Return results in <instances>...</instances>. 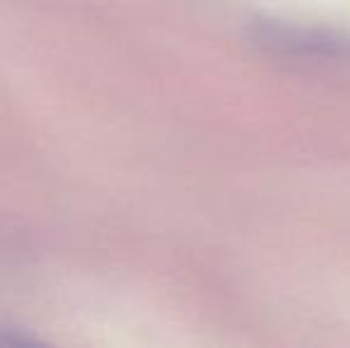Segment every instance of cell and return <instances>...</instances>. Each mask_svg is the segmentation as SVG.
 <instances>
[]
</instances>
